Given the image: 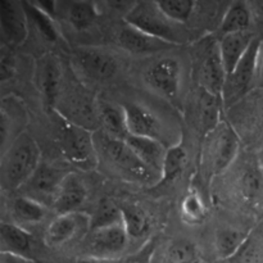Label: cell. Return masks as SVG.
Listing matches in <instances>:
<instances>
[{"label": "cell", "mask_w": 263, "mask_h": 263, "mask_svg": "<svg viewBox=\"0 0 263 263\" xmlns=\"http://www.w3.org/2000/svg\"><path fill=\"white\" fill-rule=\"evenodd\" d=\"M68 174L69 172L64 170L41 162L30 180L22 186L21 194H25L43 203L45 207L53 205L57 193Z\"/></svg>", "instance_id": "cell-18"}, {"label": "cell", "mask_w": 263, "mask_h": 263, "mask_svg": "<svg viewBox=\"0 0 263 263\" xmlns=\"http://www.w3.org/2000/svg\"><path fill=\"white\" fill-rule=\"evenodd\" d=\"M257 156H258V161H259V164H261L262 167V171H263V146L261 149H259L258 152H257Z\"/></svg>", "instance_id": "cell-43"}, {"label": "cell", "mask_w": 263, "mask_h": 263, "mask_svg": "<svg viewBox=\"0 0 263 263\" xmlns=\"http://www.w3.org/2000/svg\"><path fill=\"white\" fill-rule=\"evenodd\" d=\"M193 64L197 86L210 94L222 98L226 71L221 59L218 39L215 35L202 36L193 43Z\"/></svg>", "instance_id": "cell-9"}, {"label": "cell", "mask_w": 263, "mask_h": 263, "mask_svg": "<svg viewBox=\"0 0 263 263\" xmlns=\"http://www.w3.org/2000/svg\"><path fill=\"white\" fill-rule=\"evenodd\" d=\"M41 162L40 146L33 136L26 131L2 153L0 185L3 192L22 189Z\"/></svg>", "instance_id": "cell-5"}, {"label": "cell", "mask_w": 263, "mask_h": 263, "mask_svg": "<svg viewBox=\"0 0 263 263\" xmlns=\"http://www.w3.org/2000/svg\"><path fill=\"white\" fill-rule=\"evenodd\" d=\"M126 263H135V262H126Z\"/></svg>", "instance_id": "cell-44"}, {"label": "cell", "mask_w": 263, "mask_h": 263, "mask_svg": "<svg viewBox=\"0 0 263 263\" xmlns=\"http://www.w3.org/2000/svg\"><path fill=\"white\" fill-rule=\"evenodd\" d=\"M0 263H35V261L31 258H26V257L14 256V254L9 253H2V256H0Z\"/></svg>", "instance_id": "cell-40"}, {"label": "cell", "mask_w": 263, "mask_h": 263, "mask_svg": "<svg viewBox=\"0 0 263 263\" xmlns=\"http://www.w3.org/2000/svg\"><path fill=\"white\" fill-rule=\"evenodd\" d=\"M261 39L256 37L248 51L230 74L226 76L222 100L225 110L246 97L249 91L256 89L258 55L261 49Z\"/></svg>", "instance_id": "cell-12"}, {"label": "cell", "mask_w": 263, "mask_h": 263, "mask_svg": "<svg viewBox=\"0 0 263 263\" xmlns=\"http://www.w3.org/2000/svg\"><path fill=\"white\" fill-rule=\"evenodd\" d=\"M123 20L127 25L174 46H179L189 40L186 26L170 20L159 9L157 2L134 3L131 9L123 15Z\"/></svg>", "instance_id": "cell-7"}, {"label": "cell", "mask_w": 263, "mask_h": 263, "mask_svg": "<svg viewBox=\"0 0 263 263\" xmlns=\"http://www.w3.org/2000/svg\"><path fill=\"white\" fill-rule=\"evenodd\" d=\"M53 113V122L55 123L57 143L64 159L84 171L98 168L94 133L68 122L58 113Z\"/></svg>", "instance_id": "cell-8"}, {"label": "cell", "mask_w": 263, "mask_h": 263, "mask_svg": "<svg viewBox=\"0 0 263 263\" xmlns=\"http://www.w3.org/2000/svg\"><path fill=\"white\" fill-rule=\"evenodd\" d=\"M152 258L156 263H199L197 246L187 239H174L162 247Z\"/></svg>", "instance_id": "cell-29"}, {"label": "cell", "mask_w": 263, "mask_h": 263, "mask_svg": "<svg viewBox=\"0 0 263 263\" xmlns=\"http://www.w3.org/2000/svg\"><path fill=\"white\" fill-rule=\"evenodd\" d=\"M9 212L15 225L22 226V228H25L26 225H37L43 222L44 218L48 215L46 207L43 203L25 194L12 198L9 203Z\"/></svg>", "instance_id": "cell-28"}, {"label": "cell", "mask_w": 263, "mask_h": 263, "mask_svg": "<svg viewBox=\"0 0 263 263\" xmlns=\"http://www.w3.org/2000/svg\"><path fill=\"white\" fill-rule=\"evenodd\" d=\"M225 120L247 151L258 152L263 146V87H256L228 108Z\"/></svg>", "instance_id": "cell-6"}, {"label": "cell", "mask_w": 263, "mask_h": 263, "mask_svg": "<svg viewBox=\"0 0 263 263\" xmlns=\"http://www.w3.org/2000/svg\"><path fill=\"white\" fill-rule=\"evenodd\" d=\"M226 263H263V231L251 230L238 253Z\"/></svg>", "instance_id": "cell-36"}, {"label": "cell", "mask_w": 263, "mask_h": 263, "mask_svg": "<svg viewBox=\"0 0 263 263\" xmlns=\"http://www.w3.org/2000/svg\"><path fill=\"white\" fill-rule=\"evenodd\" d=\"M99 5L91 2H72L67 9V20L76 31H86L99 17Z\"/></svg>", "instance_id": "cell-34"}, {"label": "cell", "mask_w": 263, "mask_h": 263, "mask_svg": "<svg viewBox=\"0 0 263 263\" xmlns=\"http://www.w3.org/2000/svg\"><path fill=\"white\" fill-rule=\"evenodd\" d=\"M187 159H189V156H187L186 148L182 145V141L168 146L163 170H162L161 184H167V182H172L179 179L186 168Z\"/></svg>", "instance_id": "cell-35"}, {"label": "cell", "mask_w": 263, "mask_h": 263, "mask_svg": "<svg viewBox=\"0 0 263 263\" xmlns=\"http://www.w3.org/2000/svg\"><path fill=\"white\" fill-rule=\"evenodd\" d=\"M2 122H0V144L2 153L18 138L26 133L28 125V112L26 105L20 97L9 94L3 97L2 107Z\"/></svg>", "instance_id": "cell-20"}, {"label": "cell", "mask_w": 263, "mask_h": 263, "mask_svg": "<svg viewBox=\"0 0 263 263\" xmlns=\"http://www.w3.org/2000/svg\"><path fill=\"white\" fill-rule=\"evenodd\" d=\"M117 43L123 50L135 54V55H146V54L167 51L176 48L166 41L153 37V36L127 25L126 22H123V26L118 31Z\"/></svg>", "instance_id": "cell-21"}, {"label": "cell", "mask_w": 263, "mask_h": 263, "mask_svg": "<svg viewBox=\"0 0 263 263\" xmlns=\"http://www.w3.org/2000/svg\"><path fill=\"white\" fill-rule=\"evenodd\" d=\"M256 87H263V40L261 43L258 55V68H257V82Z\"/></svg>", "instance_id": "cell-41"}, {"label": "cell", "mask_w": 263, "mask_h": 263, "mask_svg": "<svg viewBox=\"0 0 263 263\" xmlns=\"http://www.w3.org/2000/svg\"><path fill=\"white\" fill-rule=\"evenodd\" d=\"M249 234L251 231L230 228V226L218 229L215 235V253L217 258L225 262L233 258L241 248Z\"/></svg>", "instance_id": "cell-31"}, {"label": "cell", "mask_w": 263, "mask_h": 263, "mask_svg": "<svg viewBox=\"0 0 263 263\" xmlns=\"http://www.w3.org/2000/svg\"><path fill=\"white\" fill-rule=\"evenodd\" d=\"M0 247H2V253L31 258L32 235L22 226L3 221L0 225Z\"/></svg>", "instance_id": "cell-26"}, {"label": "cell", "mask_w": 263, "mask_h": 263, "mask_svg": "<svg viewBox=\"0 0 263 263\" xmlns=\"http://www.w3.org/2000/svg\"><path fill=\"white\" fill-rule=\"evenodd\" d=\"M197 3L190 0H166L157 2V4L170 20L179 25L186 26L194 17Z\"/></svg>", "instance_id": "cell-38"}, {"label": "cell", "mask_w": 263, "mask_h": 263, "mask_svg": "<svg viewBox=\"0 0 263 263\" xmlns=\"http://www.w3.org/2000/svg\"><path fill=\"white\" fill-rule=\"evenodd\" d=\"M253 20L254 9L252 7V3L240 2V0L233 2L228 5L222 21L213 35L220 39L229 33L251 32Z\"/></svg>", "instance_id": "cell-24"}, {"label": "cell", "mask_w": 263, "mask_h": 263, "mask_svg": "<svg viewBox=\"0 0 263 263\" xmlns=\"http://www.w3.org/2000/svg\"><path fill=\"white\" fill-rule=\"evenodd\" d=\"M71 68L85 84H103L117 76L120 59L104 48L81 46L74 49L72 53Z\"/></svg>", "instance_id": "cell-11"}, {"label": "cell", "mask_w": 263, "mask_h": 263, "mask_svg": "<svg viewBox=\"0 0 263 263\" xmlns=\"http://www.w3.org/2000/svg\"><path fill=\"white\" fill-rule=\"evenodd\" d=\"M53 112L91 133L100 130L99 99L87 84L79 79L71 66L64 72L63 84Z\"/></svg>", "instance_id": "cell-4"}, {"label": "cell", "mask_w": 263, "mask_h": 263, "mask_svg": "<svg viewBox=\"0 0 263 263\" xmlns=\"http://www.w3.org/2000/svg\"><path fill=\"white\" fill-rule=\"evenodd\" d=\"M125 141L133 149L134 153L138 156V158L148 168L159 175L162 180V170H163L164 159H166L168 148H166V145L161 141L152 138H145V136L128 135Z\"/></svg>", "instance_id": "cell-23"}, {"label": "cell", "mask_w": 263, "mask_h": 263, "mask_svg": "<svg viewBox=\"0 0 263 263\" xmlns=\"http://www.w3.org/2000/svg\"><path fill=\"white\" fill-rule=\"evenodd\" d=\"M122 208L121 205L116 204L109 199H104L98 204L97 210L91 216V229L90 230H98V229L110 228V226L122 225Z\"/></svg>", "instance_id": "cell-37"}, {"label": "cell", "mask_w": 263, "mask_h": 263, "mask_svg": "<svg viewBox=\"0 0 263 263\" xmlns=\"http://www.w3.org/2000/svg\"><path fill=\"white\" fill-rule=\"evenodd\" d=\"M26 15H27L28 27L33 28L40 37L50 44H55L61 40L62 33L51 15L44 12L35 3L23 2Z\"/></svg>", "instance_id": "cell-30"}, {"label": "cell", "mask_w": 263, "mask_h": 263, "mask_svg": "<svg viewBox=\"0 0 263 263\" xmlns=\"http://www.w3.org/2000/svg\"><path fill=\"white\" fill-rule=\"evenodd\" d=\"M223 176L229 202L243 212H263V171L256 152L240 153Z\"/></svg>", "instance_id": "cell-2"}, {"label": "cell", "mask_w": 263, "mask_h": 263, "mask_svg": "<svg viewBox=\"0 0 263 263\" xmlns=\"http://www.w3.org/2000/svg\"><path fill=\"white\" fill-rule=\"evenodd\" d=\"M99 121L100 130L112 138L125 141L130 135L122 104L99 99Z\"/></svg>", "instance_id": "cell-27"}, {"label": "cell", "mask_w": 263, "mask_h": 263, "mask_svg": "<svg viewBox=\"0 0 263 263\" xmlns=\"http://www.w3.org/2000/svg\"><path fill=\"white\" fill-rule=\"evenodd\" d=\"M208 215V208L205 205L204 198L199 190L190 186L180 204V217L182 222L189 226L202 225Z\"/></svg>", "instance_id": "cell-32"}, {"label": "cell", "mask_w": 263, "mask_h": 263, "mask_svg": "<svg viewBox=\"0 0 263 263\" xmlns=\"http://www.w3.org/2000/svg\"><path fill=\"white\" fill-rule=\"evenodd\" d=\"M28 21L23 2L0 0V37L3 45L14 48L28 37Z\"/></svg>", "instance_id": "cell-19"}, {"label": "cell", "mask_w": 263, "mask_h": 263, "mask_svg": "<svg viewBox=\"0 0 263 263\" xmlns=\"http://www.w3.org/2000/svg\"><path fill=\"white\" fill-rule=\"evenodd\" d=\"M122 208V220L128 238L141 239L148 235L151 230V218L145 211L136 204L121 205Z\"/></svg>", "instance_id": "cell-33"}, {"label": "cell", "mask_w": 263, "mask_h": 263, "mask_svg": "<svg viewBox=\"0 0 263 263\" xmlns=\"http://www.w3.org/2000/svg\"><path fill=\"white\" fill-rule=\"evenodd\" d=\"M146 86L162 99L171 103L181 112L182 103V66L174 57H163L149 64L143 73Z\"/></svg>", "instance_id": "cell-10"}, {"label": "cell", "mask_w": 263, "mask_h": 263, "mask_svg": "<svg viewBox=\"0 0 263 263\" xmlns=\"http://www.w3.org/2000/svg\"><path fill=\"white\" fill-rule=\"evenodd\" d=\"M15 74V58L13 48L2 45L0 49V81L5 84Z\"/></svg>", "instance_id": "cell-39"}, {"label": "cell", "mask_w": 263, "mask_h": 263, "mask_svg": "<svg viewBox=\"0 0 263 263\" xmlns=\"http://www.w3.org/2000/svg\"><path fill=\"white\" fill-rule=\"evenodd\" d=\"M86 198L87 190L82 180L76 174L69 172L62 182L51 207L58 212V215L79 212Z\"/></svg>", "instance_id": "cell-22"}, {"label": "cell", "mask_w": 263, "mask_h": 263, "mask_svg": "<svg viewBox=\"0 0 263 263\" xmlns=\"http://www.w3.org/2000/svg\"><path fill=\"white\" fill-rule=\"evenodd\" d=\"M94 143L98 167L107 175L144 186L161 184V176L148 168L126 141L112 138L99 130L94 133Z\"/></svg>", "instance_id": "cell-1"}, {"label": "cell", "mask_w": 263, "mask_h": 263, "mask_svg": "<svg viewBox=\"0 0 263 263\" xmlns=\"http://www.w3.org/2000/svg\"><path fill=\"white\" fill-rule=\"evenodd\" d=\"M122 107L130 135L145 136L167 144L171 135L167 134L163 121L156 112L139 102H125Z\"/></svg>", "instance_id": "cell-17"}, {"label": "cell", "mask_w": 263, "mask_h": 263, "mask_svg": "<svg viewBox=\"0 0 263 263\" xmlns=\"http://www.w3.org/2000/svg\"><path fill=\"white\" fill-rule=\"evenodd\" d=\"M187 115L194 130L198 131L203 139L213 128L217 127L225 118L222 98L210 94L197 86L190 98Z\"/></svg>", "instance_id": "cell-15"}, {"label": "cell", "mask_w": 263, "mask_h": 263, "mask_svg": "<svg viewBox=\"0 0 263 263\" xmlns=\"http://www.w3.org/2000/svg\"><path fill=\"white\" fill-rule=\"evenodd\" d=\"M254 39L256 36L252 31L251 32L229 33L218 39V48H220L221 59H222L226 74H230L240 63Z\"/></svg>", "instance_id": "cell-25"}, {"label": "cell", "mask_w": 263, "mask_h": 263, "mask_svg": "<svg viewBox=\"0 0 263 263\" xmlns=\"http://www.w3.org/2000/svg\"><path fill=\"white\" fill-rule=\"evenodd\" d=\"M241 146L240 139L225 118L202 139L198 170L207 190L217 177L223 176L235 163Z\"/></svg>", "instance_id": "cell-3"}, {"label": "cell", "mask_w": 263, "mask_h": 263, "mask_svg": "<svg viewBox=\"0 0 263 263\" xmlns=\"http://www.w3.org/2000/svg\"><path fill=\"white\" fill-rule=\"evenodd\" d=\"M130 238L125 226L117 225L98 230H90L84 239V257L103 259H121L127 249Z\"/></svg>", "instance_id": "cell-14"}, {"label": "cell", "mask_w": 263, "mask_h": 263, "mask_svg": "<svg viewBox=\"0 0 263 263\" xmlns=\"http://www.w3.org/2000/svg\"><path fill=\"white\" fill-rule=\"evenodd\" d=\"M74 263H126L122 259H103V258H94V257H84L77 259Z\"/></svg>", "instance_id": "cell-42"}, {"label": "cell", "mask_w": 263, "mask_h": 263, "mask_svg": "<svg viewBox=\"0 0 263 263\" xmlns=\"http://www.w3.org/2000/svg\"><path fill=\"white\" fill-rule=\"evenodd\" d=\"M64 69L61 59L54 53H44L35 61L33 84L39 91L44 108L51 113L58 100L64 79Z\"/></svg>", "instance_id": "cell-13"}, {"label": "cell", "mask_w": 263, "mask_h": 263, "mask_svg": "<svg viewBox=\"0 0 263 263\" xmlns=\"http://www.w3.org/2000/svg\"><path fill=\"white\" fill-rule=\"evenodd\" d=\"M91 229V216L84 212L58 215L46 228L44 243L49 248H61L76 239H85Z\"/></svg>", "instance_id": "cell-16"}]
</instances>
